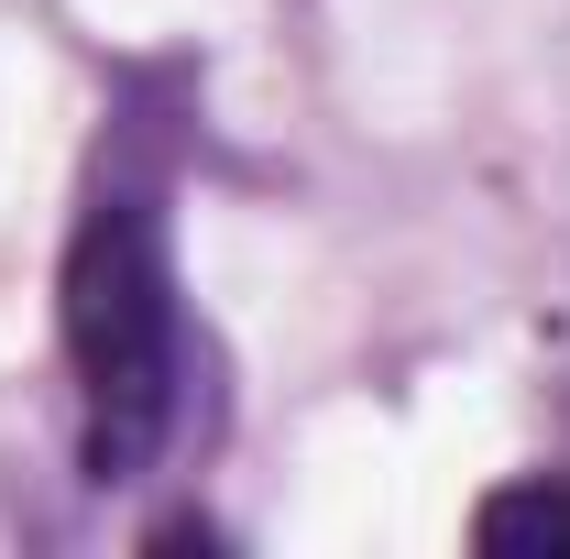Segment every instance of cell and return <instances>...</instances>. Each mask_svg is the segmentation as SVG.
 Returning <instances> with one entry per match:
<instances>
[{
    "mask_svg": "<svg viewBox=\"0 0 570 559\" xmlns=\"http://www.w3.org/2000/svg\"><path fill=\"white\" fill-rule=\"evenodd\" d=\"M483 549H570V483H515L472 516Z\"/></svg>",
    "mask_w": 570,
    "mask_h": 559,
    "instance_id": "7a4b0ae2",
    "label": "cell"
},
{
    "mask_svg": "<svg viewBox=\"0 0 570 559\" xmlns=\"http://www.w3.org/2000/svg\"><path fill=\"white\" fill-rule=\"evenodd\" d=\"M67 373H77V461L88 483H142L165 439L187 428V285H176V231H165V165L110 154L88 209L67 231Z\"/></svg>",
    "mask_w": 570,
    "mask_h": 559,
    "instance_id": "6da1fadb",
    "label": "cell"
}]
</instances>
